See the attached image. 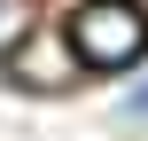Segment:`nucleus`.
<instances>
[{
    "instance_id": "nucleus-1",
    "label": "nucleus",
    "mask_w": 148,
    "mask_h": 141,
    "mask_svg": "<svg viewBox=\"0 0 148 141\" xmlns=\"http://www.w3.org/2000/svg\"><path fill=\"white\" fill-rule=\"evenodd\" d=\"M70 47L86 71H133L148 55V8L140 0H86L70 16Z\"/></svg>"
},
{
    "instance_id": "nucleus-2",
    "label": "nucleus",
    "mask_w": 148,
    "mask_h": 141,
    "mask_svg": "<svg viewBox=\"0 0 148 141\" xmlns=\"http://www.w3.org/2000/svg\"><path fill=\"white\" fill-rule=\"evenodd\" d=\"M78 47H70V31H23L16 47H8V86L16 94H70L78 86Z\"/></svg>"
},
{
    "instance_id": "nucleus-3",
    "label": "nucleus",
    "mask_w": 148,
    "mask_h": 141,
    "mask_svg": "<svg viewBox=\"0 0 148 141\" xmlns=\"http://www.w3.org/2000/svg\"><path fill=\"white\" fill-rule=\"evenodd\" d=\"M125 126H148V78L133 86V94H125Z\"/></svg>"
}]
</instances>
